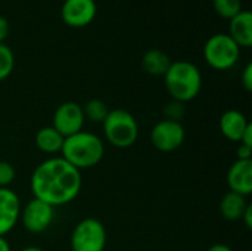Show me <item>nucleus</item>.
I'll return each instance as SVG.
<instances>
[{
    "mask_svg": "<svg viewBox=\"0 0 252 251\" xmlns=\"http://www.w3.org/2000/svg\"><path fill=\"white\" fill-rule=\"evenodd\" d=\"M164 83L173 101L186 104L193 101L202 87V75L199 68L189 61L171 62L164 75Z\"/></svg>",
    "mask_w": 252,
    "mask_h": 251,
    "instance_id": "7ed1b4c3",
    "label": "nucleus"
},
{
    "mask_svg": "<svg viewBox=\"0 0 252 251\" xmlns=\"http://www.w3.org/2000/svg\"><path fill=\"white\" fill-rule=\"evenodd\" d=\"M232 40L242 49H250L252 46V13L250 10H241L236 16L230 19L229 33Z\"/></svg>",
    "mask_w": 252,
    "mask_h": 251,
    "instance_id": "4468645a",
    "label": "nucleus"
},
{
    "mask_svg": "<svg viewBox=\"0 0 252 251\" xmlns=\"http://www.w3.org/2000/svg\"><path fill=\"white\" fill-rule=\"evenodd\" d=\"M248 204L250 203L247 201V197L229 191L221 198V203H220L221 216L226 220H230V222L241 220L242 216H244V213H245V210H247V207H248Z\"/></svg>",
    "mask_w": 252,
    "mask_h": 251,
    "instance_id": "f3484780",
    "label": "nucleus"
},
{
    "mask_svg": "<svg viewBox=\"0 0 252 251\" xmlns=\"http://www.w3.org/2000/svg\"><path fill=\"white\" fill-rule=\"evenodd\" d=\"M16 170L7 161H0V188H9V185L15 180Z\"/></svg>",
    "mask_w": 252,
    "mask_h": 251,
    "instance_id": "4be33fe9",
    "label": "nucleus"
},
{
    "mask_svg": "<svg viewBox=\"0 0 252 251\" xmlns=\"http://www.w3.org/2000/svg\"><path fill=\"white\" fill-rule=\"evenodd\" d=\"M236 155H238V160H252V148L239 143L236 149Z\"/></svg>",
    "mask_w": 252,
    "mask_h": 251,
    "instance_id": "b1692460",
    "label": "nucleus"
},
{
    "mask_svg": "<svg viewBox=\"0 0 252 251\" xmlns=\"http://www.w3.org/2000/svg\"><path fill=\"white\" fill-rule=\"evenodd\" d=\"M170 56L161 49H151L142 56V68L146 74L154 77H164L171 65Z\"/></svg>",
    "mask_w": 252,
    "mask_h": 251,
    "instance_id": "dca6fc26",
    "label": "nucleus"
},
{
    "mask_svg": "<svg viewBox=\"0 0 252 251\" xmlns=\"http://www.w3.org/2000/svg\"><path fill=\"white\" fill-rule=\"evenodd\" d=\"M21 200L10 188H0V237H6L19 222Z\"/></svg>",
    "mask_w": 252,
    "mask_h": 251,
    "instance_id": "9b49d317",
    "label": "nucleus"
},
{
    "mask_svg": "<svg viewBox=\"0 0 252 251\" xmlns=\"http://www.w3.org/2000/svg\"><path fill=\"white\" fill-rule=\"evenodd\" d=\"M242 86L247 92L252 90V64H248L242 72Z\"/></svg>",
    "mask_w": 252,
    "mask_h": 251,
    "instance_id": "5701e85b",
    "label": "nucleus"
},
{
    "mask_svg": "<svg viewBox=\"0 0 252 251\" xmlns=\"http://www.w3.org/2000/svg\"><path fill=\"white\" fill-rule=\"evenodd\" d=\"M83 108V114H84V118L90 123H96V124H102L105 121V118L108 117L109 114V107L102 101V99H90L84 104Z\"/></svg>",
    "mask_w": 252,
    "mask_h": 251,
    "instance_id": "a211bd4d",
    "label": "nucleus"
},
{
    "mask_svg": "<svg viewBox=\"0 0 252 251\" xmlns=\"http://www.w3.org/2000/svg\"><path fill=\"white\" fill-rule=\"evenodd\" d=\"M207 251H233V249L229 247V246H226V244H214V246H211Z\"/></svg>",
    "mask_w": 252,
    "mask_h": 251,
    "instance_id": "cd10ccee",
    "label": "nucleus"
},
{
    "mask_svg": "<svg viewBox=\"0 0 252 251\" xmlns=\"http://www.w3.org/2000/svg\"><path fill=\"white\" fill-rule=\"evenodd\" d=\"M102 127L108 143L118 149H127L137 142L139 124L134 115L127 109H111L108 117L102 123Z\"/></svg>",
    "mask_w": 252,
    "mask_h": 251,
    "instance_id": "20e7f679",
    "label": "nucleus"
},
{
    "mask_svg": "<svg viewBox=\"0 0 252 251\" xmlns=\"http://www.w3.org/2000/svg\"><path fill=\"white\" fill-rule=\"evenodd\" d=\"M9 36V22L4 16H0V43H3Z\"/></svg>",
    "mask_w": 252,
    "mask_h": 251,
    "instance_id": "393cba45",
    "label": "nucleus"
},
{
    "mask_svg": "<svg viewBox=\"0 0 252 251\" xmlns=\"http://www.w3.org/2000/svg\"><path fill=\"white\" fill-rule=\"evenodd\" d=\"M30 185L34 198L56 209L78 197L83 179L81 172L62 157H52L34 169Z\"/></svg>",
    "mask_w": 252,
    "mask_h": 251,
    "instance_id": "f257e3e1",
    "label": "nucleus"
},
{
    "mask_svg": "<svg viewBox=\"0 0 252 251\" xmlns=\"http://www.w3.org/2000/svg\"><path fill=\"white\" fill-rule=\"evenodd\" d=\"M241 56V47L229 34L219 33L211 36L204 46V58L207 64L217 70L226 71L236 65Z\"/></svg>",
    "mask_w": 252,
    "mask_h": 251,
    "instance_id": "39448f33",
    "label": "nucleus"
},
{
    "mask_svg": "<svg viewBox=\"0 0 252 251\" xmlns=\"http://www.w3.org/2000/svg\"><path fill=\"white\" fill-rule=\"evenodd\" d=\"M84 123L86 118L81 105L75 102H63L56 108L53 114L52 127H55L63 138H68L81 132Z\"/></svg>",
    "mask_w": 252,
    "mask_h": 251,
    "instance_id": "1a4fd4ad",
    "label": "nucleus"
},
{
    "mask_svg": "<svg viewBox=\"0 0 252 251\" xmlns=\"http://www.w3.org/2000/svg\"><path fill=\"white\" fill-rule=\"evenodd\" d=\"M0 251H10V246L4 237H0Z\"/></svg>",
    "mask_w": 252,
    "mask_h": 251,
    "instance_id": "c85d7f7f",
    "label": "nucleus"
},
{
    "mask_svg": "<svg viewBox=\"0 0 252 251\" xmlns=\"http://www.w3.org/2000/svg\"><path fill=\"white\" fill-rule=\"evenodd\" d=\"M186 114V108H185V104L182 102H177V101H171L168 102L165 107H164V115H165V120H171V121H179L185 117Z\"/></svg>",
    "mask_w": 252,
    "mask_h": 251,
    "instance_id": "412c9836",
    "label": "nucleus"
},
{
    "mask_svg": "<svg viewBox=\"0 0 252 251\" xmlns=\"http://www.w3.org/2000/svg\"><path fill=\"white\" fill-rule=\"evenodd\" d=\"M97 13L94 0H65L61 7V16L68 27L83 28L93 22Z\"/></svg>",
    "mask_w": 252,
    "mask_h": 251,
    "instance_id": "9d476101",
    "label": "nucleus"
},
{
    "mask_svg": "<svg viewBox=\"0 0 252 251\" xmlns=\"http://www.w3.org/2000/svg\"><path fill=\"white\" fill-rule=\"evenodd\" d=\"M13 68H15V56L12 49L7 44L0 43V81L6 80L12 74Z\"/></svg>",
    "mask_w": 252,
    "mask_h": 251,
    "instance_id": "aec40b11",
    "label": "nucleus"
},
{
    "mask_svg": "<svg viewBox=\"0 0 252 251\" xmlns=\"http://www.w3.org/2000/svg\"><path fill=\"white\" fill-rule=\"evenodd\" d=\"M61 154L65 161L81 172L92 169L102 161L105 155V145L97 135L81 130L65 138Z\"/></svg>",
    "mask_w": 252,
    "mask_h": 251,
    "instance_id": "f03ea898",
    "label": "nucleus"
},
{
    "mask_svg": "<svg viewBox=\"0 0 252 251\" xmlns=\"http://www.w3.org/2000/svg\"><path fill=\"white\" fill-rule=\"evenodd\" d=\"M242 222H244V225L248 228V229H251L252 228V206L251 204H248V207H247V210H245V213H244V216H242V219H241Z\"/></svg>",
    "mask_w": 252,
    "mask_h": 251,
    "instance_id": "bb28decb",
    "label": "nucleus"
},
{
    "mask_svg": "<svg viewBox=\"0 0 252 251\" xmlns=\"http://www.w3.org/2000/svg\"><path fill=\"white\" fill-rule=\"evenodd\" d=\"M241 145H247V146H251L252 148V124L250 123V126L247 127V130L244 132V136L239 142Z\"/></svg>",
    "mask_w": 252,
    "mask_h": 251,
    "instance_id": "a878e982",
    "label": "nucleus"
},
{
    "mask_svg": "<svg viewBox=\"0 0 252 251\" xmlns=\"http://www.w3.org/2000/svg\"><path fill=\"white\" fill-rule=\"evenodd\" d=\"M186 138V132L182 123L171 120L158 121L151 130V143L161 152H173L179 149Z\"/></svg>",
    "mask_w": 252,
    "mask_h": 251,
    "instance_id": "6e6552de",
    "label": "nucleus"
},
{
    "mask_svg": "<svg viewBox=\"0 0 252 251\" xmlns=\"http://www.w3.org/2000/svg\"><path fill=\"white\" fill-rule=\"evenodd\" d=\"M63 141H65V138L52 126L41 127L35 133V138H34V143H35L37 149L44 154H49V155L59 154L62 149Z\"/></svg>",
    "mask_w": 252,
    "mask_h": 251,
    "instance_id": "2eb2a0df",
    "label": "nucleus"
},
{
    "mask_svg": "<svg viewBox=\"0 0 252 251\" xmlns=\"http://www.w3.org/2000/svg\"><path fill=\"white\" fill-rule=\"evenodd\" d=\"M55 219V207L32 198L21 207L19 220L25 231L31 234H41L50 228Z\"/></svg>",
    "mask_w": 252,
    "mask_h": 251,
    "instance_id": "0eeeda50",
    "label": "nucleus"
},
{
    "mask_svg": "<svg viewBox=\"0 0 252 251\" xmlns=\"http://www.w3.org/2000/svg\"><path fill=\"white\" fill-rule=\"evenodd\" d=\"M250 126L248 118L238 109H227L220 117V132L230 142H241L244 132Z\"/></svg>",
    "mask_w": 252,
    "mask_h": 251,
    "instance_id": "ddd939ff",
    "label": "nucleus"
},
{
    "mask_svg": "<svg viewBox=\"0 0 252 251\" xmlns=\"http://www.w3.org/2000/svg\"><path fill=\"white\" fill-rule=\"evenodd\" d=\"M227 186L232 192L248 197L252 194V160H236L227 172Z\"/></svg>",
    "mask_w": 252,
    "mask_h": 251,
    "instance_id": "f8f14e48",
    "label": "nucleus"
},
{
    "mask_svg": "<svg viewBox=\"0 0 252 251\" xmlns=\"http://www.w3.org/2000/svg\"><path fill=\"white\" fill-rule=\"evenodd\" d=\"M69 243L72 251H105L106 229L99 219L86 217L72 229Z\"/></svg>",
    "mask_w": 252,
    "mask_h": 251,
    "instance_id": "423d86ee",
    "label": "nucleus"
},
{
    "mask_svg": "<svg viewBox=\"0 0 252 251\" xmlns=\"http://www.w3.org/2000/svg\"><path fill=\"white\" fill-rule=\"evenodd\" d=\"M21 251H43L40 247H34V246H30V247H25V249H22Z\"/></svg>",
    "mask_w": 252,
    "mask_h": 251,
    "instance_id": "c756f323",
    "label": "nucleus"
},
{
    "mask_svg": "<svg viewBox=\"0 0 252 251\" xmlns=\"http://www.w3.org/2000/svg\"><path fill=\"white\" fill-rule=\"evenodd\" d=\"M216 13L224 19H232L242 10V0H213Z\"/></svg>",
    "mask_w": 252,
    "mask_h": 251,
    "instance_id": "6ab92c4d",
    "label": "nucleus"
}]
</instances>
